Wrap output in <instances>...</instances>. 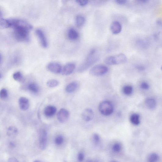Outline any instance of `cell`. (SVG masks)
Wrapping results in <instances>:
<instances>
[{"mask_svg":"<svg viewBox=\"0 0 162 162\" xmlns=\"http://www.w3.org/2000/svg\"><path fill=\"white\" fill-rule=\"evenodd\" d=\"M114 2H115L119 5H125L127 2V1L125 0H116Z\"/></svg>","mask_w":162,"mask_h":162,"instance_id":"obj_35","label":"cell"},{"mask_svg":"<svg viewBox=\"0 0 162 162\" xmlns=\"http://www.w3.org/2000/svg\"><path fill=\"white\" fill-rule=\"evenodd\" d=\"M64 141V139L63 136L61 135H59L57 136L55 139L56 144L59 146L63 144Z\"/></svg>","mask_w":162,"mask_h":162,"instance_id":"obj_30","label":"cell"},{"mask_svg":"<svg viewBox=\"0 0 162 162\" xmlns=\"http://www.w3.org/2000/svg\"><path fill=\"white\" fill-rule=\"evenodd\" d=\"M110 29L111 32L114 34H117L122 31L121 24L118 21H113L110 25Z\"/></svg>","mask_w":162,"mask_h":162,"instance_id":"obj_11","label":"cell"},{"mask_svg":"<svg viewBox=\"0 0 162 162\" xmlns=\"http://www.w3.org/2000/svg\"><path fill=\"white\" fill-rule=\"evenodd\" d=\"M34 162H39V161H35Z\"/></svg>","mask_w":162,"mask_h":162,"instance_id":"obj_46","label":"cell"},{"mask_svg":"<svg viewBox=\"0 0 162 162\" xmlns=\"http://www.w3.org/2000/svg\"><path fill=\"white\" fill-rule=\"evenodd\" d=\"M81 117L84 121L89 122L92 121L94 117V113L92 109L86 108L82 112Z\"/></svg>","mask_w":162,"mask_h":162,"instance_id":"obj_8","label":"cell"},{"mask_svg":"<svg viewBox=\"0 0 162 162\" xmlns=\"http://www.w3.org/2000/svg\"><path fill=\"white\" fill-rule=\"evenodd\" d=\"M3 16V13L2 11L0 9V18H2Z\"/></svg>","mask_w":162,"mask_h":162,"instance_id":"obj_40","label":"cell"},{"mask_svg":"<svg viewBox=\"0 0 162 162\" xmlns=\"http://www.w3.org/2000/svg\"><path fill=\"white\" fill-rule=\"evenodd\" d=\"M47 132L45 129L41 130L39 133V146L42 150L45 149L47 142Z\"/></svg>","mask_w":162,"mask_h":162,"instance_id":"obj_6","label":"cell"},{"mask_svg":"<svg viewBox=\"0 0 162 162\" xmlns=\"http://www.w3.org/2000/svg\"><path fill=\"white\" fill-rule=\"evenodd\" d=\"M78 85L77 83L75 82H72L67 85L65 90L67 93L73 92L77 88Z\"/></svg>","mask_w":162,"mask_h":162,"instance_id":"obj_19","label":"cell"},{"mask_svg":"<svg viewBox=\"0 0 162 162\" xmlns=\"http://www.w3.org/2000/svg\"><path fill=\"white\" fill-rule=\"evenodd\" d=\"M96 50H91L84 61L79 66L78 71L82 73L87 70L91 67L98 61L99 57L95 55Z\"/></svg>","mask_w":162,"mask_h":162,"instance_id":"obj_2","label":"cell"},{"mask_svg":"<svg viewBox=\"0 0 162 162\" xmlns=\"http://www.w3.org/2000/svg\"><path fill=\"white\" fill-rule=\"evenodd\" d=\"M110 162H117V161H111Z\"/></svg>","mask_w":162,"mask_h":162,"instance_id":"obj_45","label":"cell"},{"mask_svg":"<svg viewBox=\"0 0 162 162\" xmlns=\"http://www.w3.org/2000/svg\"><path fill=\"white\" fill-rule=\"evenodd\" d=\"M8 94L7 90L3 88L0 91V98L2 99H4L7 98Z\"/></svg>","mask_w":162,"mask_h":162,"instance_id":"obj_29","label":"cell"},{"mask_svg":"<svg viewBox=\"0 0 162 162\" xmlns=\"http://www.w3.org/2000/svg\"><path fill=\"white\" fill-rule=\"evenodd\" d=\"M18 130L14 126H10L8 128L7 131V134L11 138H14L18 134Z\"/></svg>","mask_w":162,"mask_h":162,"instance_id":"obj_16","label":"cell"},{"mask_svg":"<svg viewBox=\"0 0 162 162\" xmlns=\"http://www.w3.org/2000/svg\"><path fill=\"white\" fill-rule=\"evenodd\" d=\"M7 162H19L18 160L16 158L12 157L8 159Z\"/></svg>","mask_w":162,"mask_h":162,"instance_id":"obj_37","label":"cell"},{"mask_svg":"<svg viewBox=\"0 0 162 162\" xmlns=\"http://www.w3.org/2000/svg\"><path fill=\"white\" fill-rule=\"evenodd\" d=\"M29 90L33 93H37L39 91V88L38 85L35 83L30 84L28 86Z\"/></svg>","mask_w":162,"mask_h":162,"instance_id":"obj_24","label":"cell"},{"mask_svg":"<svg viewBox=\"0 0 162 162\" xmlns=\"http://www.w3.org/2000/svg\"><path fill=\"white\" fill-rule=\"evenodd\" d=\"M67 36L71 40H75L79 37L78 32L73 28H71L68 31Z\"/></svg>","mask_w":162,"mask_h":162,"instance_id":"obj_15","label":"cell"},{"mask_svg":"<svg viewBox=\"0 0 162 162\" xmlns=\"http://www.w3.org/2000/svg\"><path fill=\"white\" fill-rule=\"evenodd\" d=\"M2 74L1 73H0V79H1L2 77Z\"/></svg>","mask_w":162,"mask_h":162,"instance_id":"obj_44","label":"cell"},{"mask_svg":"<svg viewBox=\"0 0 162 162\" xmlns=\"http://www.w3.org/2000/svg\"><path fill=\"white\" fill-rule=\"evenodd\" d=\"M13 77L14 80L16 81L21 82L23 80V75L20 72H17L14 73Z\"/></svg>","mask_w":162,"mask_h":162,"instance_id":"obj_28","label":"cell"},{"mask_svg":"<svg viewBox=\"0 0 162 162\" xmlns=\"http://www.w3.org/2000/svg\"><path fill=\"white\" fill-rule=\"evenodd\" d=\"M87 162H98L96 160H89Z\"/></svg>","mask_w":162,"mask_h":162,"instance_id":"obj_41","label":"cell"},{"mask_svg":"<svg viewBox=\"0 0 162 162\" xmlns=\"http://www.w3.org/2000/svg\"><path fill=\"white\" fill-rule=\"evenodd\" d=\"M122 149V145L120 143L116 142L113 145L112 147V150L115 153H117L120 152Z\"/></svg>","mask_w":162,"mask_h":162,"instance_id":"obj_26","label":"cell"},{"mask_svg":"<svg viewBox=\"0 0 162 162\" xmlns=\"http://www.w3.org/2000/svg\"><path fill=\"white\" fill-rule=\"evenodd\" d=\"M70 116V113L68 110L64 108H62L58 113L57 118L59 122L64 123L68 120Z\"/></svg>","mask_w":162,"mask_h":162,"instance_id":"obj_7","label":"cell"},{"mask_svg":"<svg viewBox=\"0 0 162 162\" xmlns=\"http://www.w3.org/2000/svg\"><path fill=\"white\" fill-rule=\"evenodd\" d=\"M145 103L147 107L150 109H153L155 108L157 105L156 100L152 98H148L145 101Z\"/></svg>","mask_w":162,"mask_h":162,"instance_id":"obj_17","label":"cell"},{"mask_svg":"<svg viewBox=\"0 0 162 162\" xmlns=\"http://www.w3.org/2000/svg\"><path fill=\"white\" fill-rule=\"evenodd\" d=\"M127 61V58L124 54L121 53L115 56H109L104 59L105 63L107 65H113L124 64Z\"/></svg>","mask_w":162,"mask_h":162,"instance_id":"obj_3","label":"cell"},{"mask_svg":"<svg viewBox=\"0 0 162 162\" xmlns=\"http://www.w3.org/2000/svg\"><path fill=\"white\" fill-rule=\"evenodd\" d=\"M47 69L51 72L56 74L61 73L62 70L61 65L56 62L49 63L47 66Z\"/></svg>","mask_w":162,"mask_h":162,"instance_id":"obj_10","label":"cell"},{"mask_svg":"<svg viewBox=\"0 0 162 162\" xmlns=\"http://www.w3.org/2000/svg\"><path fill=\"white\" fill-rule=\"evenodd\" d=\"M136 45L139 47L143 49H147L149 46L148 42L146 40L142 39L139 38L136 41Z\"/></svg>","mask_w":162,"mask_h":162,"instance_id":"obj_20","label":"cell"},{"mask_svg":"<svg viewBox=\"0 0 162 162\" xmlns=\"http://www.w3.org/2000/svg\"><path fill=\"white\" fill-rule=\"evenodd\" d=\"M56 111L57 109L55 106H48L45 109L44 113L46 117H52L55 114Z\"/></svg>","mask_w":162,"mask_h":162,"instance_id":"obj_13","label":"cell"},{"mask_svg":"<svg viewBox=\"0 0 162 162\" xmlns=\"http://www.w3.org/2000/svg\"><path fill=\"white\" fill-rule=\"evenodd\" d=\"M59 84V82L55 79L50 80L47 82V86L50 88L56 87L58 86Z\"/></svg>","mask_w":162,"mask_h":162,"instance_id":"obj_27","label":"cell"},{"mask_svg":"<svg viewBox=\"0 0 162 162\" xmlns=\"http://www.w3.org/2000/svg\"><path fill=\"white\" fill-rule=\"evenodd\" d=\"M32 28V25L27 22L20 23L16 25L13 28L16 39L19 41H29V32Z\"/></svg>","mask_w":162,"mask_h":162,"instance_id":"obj_1","label":"cell"},{"mask_svg":"<svg viewBox=\"0 0 162 162\" xmlns=\"http://www.w3.org/2000/svg\"><path fill=\"white\" fill-rule=\"evenodd\" d=\"M19 103L20 107L22 110H26L29 108V101L27 98H20L19 100Z\"/></svg>","mask_w":162,"mask_h":162,"instance_id":"obj_14","label":"cell"},{"mask_svg":"<svg viewBox=\"0 0 162 162\" xmlns=\"http://www.w3.org/2000/svg\"><path fill=\"white\" fill-rule=\"evenodd\" d=\"M135 67L137 69L139 70L142 71L144 70H145V67L142 65H137L135 66Z\"/></svg>","mask_w":162,"mask_h":162,"instance_id":"obj_36","label":"cell"},{"mask_svg":"<svg viewBox=\"0 0 162 162\" xmlns=\"http://www.w3.org/2000/svg\"><path fill=\"white\" fill-rule=\"evenodd\" d=\"M9 27H10V25L8 19L0 18V28L2 29H6Z\"/></svg>","mask_w":162,"mask_h":162,"instance_id":"obj_23","label":"cell"},{"mask_svg":"<svg viewBox=\"0 0 162 162\" xmlns=\"http://www.w3.org/2000/svg\"><path fill=\"white\" fill-rule=\"evenodd\" d=\"M108 67L103 65H97L93 67L90 71V74L91 75L99 77L106 74L108 71Z\"/></svg>","mask_w":162,"mask_h":162,"instance_id":"obj_5","label":"cell"},{"mask_svg":"<svg viewBox=\"0 0 162 162\" xmlns=\"http://www.w3.org/2000/svg\"><path fill=\"white\" fill-rule=\"evenodd\" d=\"M99 109L100 113L105 116L112 114L113 112L114 107L112 104L108 101H102L99 104Z\"/></svg>","mask_w":162,"mask_h":162,"instance_id":"obj_4","label":"cell"},{"mask_svg":"<svg viewBox=\"0 0 162 162\" xmlns=\"http://www.w3.org/2000/svg\"><path fill=\"white\" fill-rule=\"evenodd\" d=\"M157 23L159 25H161V22L160 21H158L157 22Z\"/></svg>","mask_w":162,"mask_h":162,"instance_id":"obj_42","label":"cell"},{"mask_svg":"<svg viewBox=\"0 0 162 162\" xmlns=\"http://www.w3.org/2000/svg\"><path fill=\"white\" fill-rule=\"evenodd\" d=\"M141 88L143 90H147L149 88V85L146 82H143L140 85Z\"/></svg>","mask_w":162,"mask_h":162,"instance_id":"obj_33","label":"cell"},{"mask_svg":"<svg viewBox=\"0 0 162 162\" xmlns=\"http://www.w3.org/2000/svg\"><path fill=\"white\" fill-rule=\"evenodd\" d=\"M76 2L80 5L82 6L86 5L88 2V1L87 0H79V1H76Z\"/></svg>","mask_w":162,"mask_h":162,"instance_id":"obj_32","label":"cell"},{"mask_svg":"<svg viewBox=\"0 0 162 162\" xmlns=\"http://www.w3.org/2000/svg\"><path fill=\"white\" fill-rule=\"evenodd\" d=\"M130 121L133 124L136 126L138 125L140 122V116L137 113H133L130 116Z\"/></svg>","mask_w":162,"mask_h":162,"instance_id":"obj_18","label":"cell"},{"mask_svg":"<svg viewBox=\"0 0 162 162\" xmlns=\"http://www.w3.org/2000/svg\"><path fill=\"white\" fill-rule=\"evenodd\" d=\"M84 157L85 156L84 153L82 152H80L78 156V159L79 161L80 162L82 161L84 159Z\"/></svg>","mask_w":162,"mask_h":162,"instance_id":"obj_34","label":"cell"},{"mask_svg":"<svg viewBox=\"0 0 162 162\" xmlns=\"http://www.w3.org/2000/svg\"><path fill=\"white\" fill-rule=\"evenodd\" d=\"M138 2L139 3L141 4H145L146 3H147L148 2V1H147V0H141V1H138Z\"/></svg>","mask_w":162,"mask_h":162,"instance_id":"obj_38","label":"cell"},{"mask_svg":"<svg viewBox=\"0 0 162 162\" xmlns=\"http://www.w3.org/2000/svg\"><path fill=\"white\" fill-rule=\"evenodd\" d=\"M75 67V65L74 63H67L64 66L62 69V74L65 75H70L74 72Z\"/></svg>","mask_w":162,"mask_h":162,"instance_id":"obj_12","label":"cell"},{"mask_svg":"<svg viewBox=\"0 0 162 162\" xmlns=\"http://www.w3.org/2000/svg\"><path fill=\"white\" fill-rule=\"evenodd\" d=\"M36 34L41 46L44 48H47L48 46V42L44 32L40 29H37L36 31Z\"/></svg>","mask_w":162,"mask_h":162,"instance_id":"obj_9","label":"cell"},{"mask_svg":"<svg viewBox=\"0 0 162 162\" xmlns=\"http://www.w3.org/2000/svg\"><path fill=\"white\" fill-rule=\"evenodd\" d=\"M133 91V87L129 85L124 86L123 88V92L126 95L129 96L132 94Z\"/></svg>","mask_w":162,"mask_h":162,"instance_id":"obj_25","label":"cell"},{"mask_svg":"<svg viewBox=\"0 0 162 162\" xmlns=\"http://www.w3.org/2000/svg\"><path fill=\"white\" fill-rule=\"evenodd\" d=\"M92 139L94 143L96 145L99 144L100 141L99 135L97 133L94 134L92 135Z\"/></svg>","mask_w":162,"mask_h":162,"instance_id":"obj_31","label":"cell"},{"mask_svg":"<svg viewBox=\"0 0 162 162\" xmlns=\"http://www.w3.org/2000/svg\"><path fill=\"white\" fill-rule=\"evenodd\" d=\"M159 158V157L157 153H151L148 157L147 162H157Z\"/></svg>","mask_w":162,"mask_h":162,"instance_id":"obj_22","label":"cell"},{"mask_svg":"<svg viewBox=\"0 0 162 162\" xmlns=\"http://www.w3.org/2000/svg\"><path fill=\"white\" fill-rule=\"evenodd\" d=\"M2 56L1 54H0V63H1L2 62Z\"/></svg>","mask_w":162,"mask_h":162,"instance_id":"obj_43","label":"cell"},{"mask_svg":"<svg viewBox=\"0 0 162 162\" xmlns=\"http://www.w3.org/2000/svg\"><path fill=\"white\" fill-rule=\"evenodd\" d=\"M10 146L13 148L15 147L16 145L14 142H11L9 143Z\"/></svg>","mask_w":162,"mask_h":162,"instance_id":"obj_39","label":"cell"},{"mask_svg":"<svg viewBox=\"0 0 162 162\" xmlns=\"http://www.w3.org/2000/svg\"><path fill=\"white\" fill-rule=\"evenodd\" d=\"M86 20L84 16L81 15L77 16L75 18V24L77 27H81L84 25Z\"/></svg>","mask_w":162,"mask_h":162,"instance_id":"obj_21","label":"cell"}]
</instances>
